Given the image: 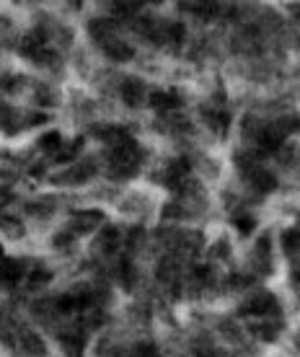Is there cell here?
<instances>
[{
	"mask_svg": "<svg viewBox=\"0 0 300 357\" xmlns=\"http://www.w3.org/2000/svg\"><path fill=\"white\" fill-rule=\"evenodd\" d=\"M116 272H119V282L132 290L135 287V280H138V274H135V264H132V256L129 254H122V259H119V267H116Z\"/></svg>",
	"mask_w": 300,
	"mask_h": 357,
	"instance_id": "2e32d148",
	"label": "cell"
},
{
	"mask_svg": "<svg viewBox=\"0 0 300 357\" xmlns=\"http://www.w3.org/2000/svg\"><path fill=\"white\" fill-rule=\"evenodd\" d=\"M93 171H96V166H93L91 161L86 163V166H75L73 168V174H65V181H86V178H91L93 176Z\"/></svg>",
	"mask_w": 300,
	"mask_h": 357,
	"instance_id": "484cf974",
	"label": "cell"
},
{
	"mask_svg": "<svg viewBox=\"0 0 300 357\" xmlns=\"http://www.w3.org/2000/svg\"><path fill=\"white\" fill-rule=\"evenodd\" d=\"M18 55L26 60H32L36 65H58V52L52 47H47V29L42 24L34 26L29 34L21 36L18 42Z\"/></svg>",
	"mask_w": 300,
	"mask_h": 357,
	"instance_id": "277c9868",
	"label": "cell"
},
{
	"mask_svg": "<svg viewBox=\"0 0 300 357\" xmlns=\"http://www.w3.org/2000/svg\"><path fill=\"white\" fill-rule=\"evenodd\" d=\"M184 11L195 13L202 21H210L220 13V3H184Z\"/></svg>",
	"mask_w": 300,
	"mask_h": 357,
	"instance_id": "e0dca14e",
	"label": "cell"
},
{
	"mask_svg": "<svg viewBox=\"0 0 300 357\" xmlns=\"http://www.w3.org/2000/svg\"><path fill=\"white\" fill-rule=\"evenodd\" d=\"M88 31L96 39V44L101 47V52H104L106 57L114 60V62H129V60L135 57V49L119 36L116 21H112V18H93L91 24H88Z\"/></svg>",
	"mask_w": 300,
	"mask_h": 357,
	"instance_id": "7a4b0ae2",
	"label": "cell"
},
{
	"mask_svg": "<svg viewBox=\"0 0 300 357\" xmlns=\"http://www.w3.org/2000/svg\"><path fill=\"white\" fill-rule=\"evenodd\" d=\"M39 148H42L45 153H49V155H58L60 148H62V135H60L58 130L45 132V135L39 137Z\"/></svg>",
	"mask_w": 300,
	"mask_h": 357,
	"instance_id": "ac0fdd59",
	"label": "cell"
},
{
	"mask_svg": "<svg viewBox=\"0 0 300 357\" xmlns=\"http://www.w3.org/2000/svg\"><path fill=\"white\" fill-rule=\"evenodd\" d=\"M119 96H122V101L127 104V107H140L142 101H145V83L140 81V78H125L122 83H119Z\"/></svg>",
	"mask_w": 300,
	"mask_h": 357,
	"instance_id": "7c38bea8",
	"label": "cell"
},
{
	"mask_svg": "<svg viewBox=\"0 0 300 357\" xmlns=\"http://www.w3.org/2000/svg\"><path fill=\"white\" fill-rule=\"evenodd\" d=\"M202 117H205V122H208L212 130L218 132V135H225L228 132V127H231V111H228V107H210L202 111Z\"/></svg>",
	"mask_w": 300,
	"mask_h": 357,
	"instance_id": "5bb4252c",
	"label": "cell"
},
{
	"mask_svg": "<svg viewBox=\"0 0 300 357\" xmlns=\"http://www.w3.org/2000/svg\"><path fill=\"white\" fill-rule=\"evenodd\" d=\"M93 135H96L99 140H104L109 148H112V145L125 143V140L132 137L129 127H122V124H99V127H93Z\"/></svg>",
	"mask_w": 300,
	"mask_h": 357,
	"instance_id": "4fadbf2b",
	"label": "cell"
},
{
	"mask_svg": "<svg viewBox=\"0 0 300 357\" xmlns=\"http://www.w3.org/2000/svg\"><path fill=\"white\" fill-rule=\"evenodd\" d=\"M145 161V150L140 148V143L135 137H129L125 143L112 145L109 153H106V168H109V176L116 181H125V178L138 176V171L142 168Z\"/></svg>",
	"mask_w": 300,
	"mask_h": 357,
	"instance_id": "6da1fadb",
	"label": "cell"
},
{
	"mask_svg": "<svg viewBox=\"0 0 300 357\" xmlns=\"http://www.w3.org/2000/svg\"><path fill=\"white\" fill-rule=\"evenodd\" d=\"M21 347L29 352V355H45V342H42V336H36L34 332H23L21 334Z\"/></svg>",
	"mask_w": 300,
	"mask_h": 357,
	"instance_id": "ffe728a7",
	"label": "cell"
},
{
	"mask_svg": "<svg viewBox=\"0 0 300 357\" xmlns=\"http://www.w3.org/2000/svg\"><path fill=\"white\" fill-rule=\"evenodd\" d=\"M241 171L243 178L249 181V187L254 191H259V194H272V191L277 189V176L269 168L254 163V158H249V163L241 161Z\"/></svg>",
	"mask_w": 300,
	"mask_h": 357,
	"instance_id": "5b68a950",
	"label": "cell"
},
{
	"mask_svg": "<svg viewBox=\"0 0 300 357\" xmlns=\"http://www.w3.org/2000/svg\"><path fill=\"white\" fill-rule=\"evenodd\" d=\"M101 213L99 210H81V213H75L73 217H70V226L65 233H70L73 236V241L81 236V233H86V230H91V228L101 226Z\"/></svg>",
	"mask_w": 300,
	"mask_h": 357,
	"instance_id": "9c48e42d",
	"label": "cell"
},
{
	"mask_svg": "<svg viewBox=\"0 0 300 357\" xmlns=\"http://www.w3.org/2000/svg\"><path fill=\"white\" fill-rule=\"evenodd\" d=\"M119 243H122V230L116 226L101 228V233L96 238V249L104 251V254H114V251L119 249Z\"/></svg>",
	"mask_w": 300,
	"mask_h": 357,
	"instance_id": "9a60e30c",
	"label": "cell"
},
{
	"mask_svg": "<svg viewBox=\"0 0 300 357\" xmlns=\"http://www.w3.org/2000/svg\"><path fill=\"white\" fill-rule=\"evenodd\" d=\"M26 277V267L18 259H8L3 256L0 259V285L3 287H16Z\"/></svg>",
	"mask_w": 300,
	"mask_h": 357,
	"instance_id": "8fae6325",
	"label": "cell"
},
{
	"mask_svg": "<svg viewBox=\"0 0 300 357\" xmlns=\"http://www.w3.org/2000/svg\"><path fill=\"white\" fill-rule=\"evenodd\" d=\"M148 104L158 114H173V111L182 109L184 98H182V94L176 88H158V91H150L148 94Z\"/></svg>",
	"mask_w": 300,
	"mask_h": 357,
	"instance_id": "ba28073f",
	"label": "cell"
},
{
	"mask_svg": "<svg viewBox=\"0 0 300 357\" xmlns=\"http://www.w3.org/2000/svg\"><path fill=\"white\" fill-rule=\"evenodd\" d=\"M295 124H298V119H279V122H272V124H262L259 130H254L251 135L256 137V155L259 158H264V155H275L282 148L285 143V137H288L290 132H295Z\"/></svg>",
	"mask_w": 300,
	"mask_h": 357,
	"instance_id": "3957f363",
	"label": "cell"
},
{
	"mask_svg": "<svg viewBox=\"0 0 300 357\" xmlns=\"http://www.w3.org/2000/svg\"><path fill=\"white\" fill-rule=\"evenodd\" d=\"M189 357H220L215 349H210V347H199V349H195Z\"/></svg>",
	"mask_w": 300,
	"mask_h": 357,
	"instance_id": "f1b7e54d",
	"label": "cell"
},
{
	"mask_svg": "<svg viewBox=\"0 0 300 357\" xmlns=\"http://www.w3.org/2000/svg\"><path fill=\"white\" fill-rule=\"evenodd\" d=\"M81 148H83V137H75L70 145H62V148H60V153L55 155V158H58V163H70L75 155L81 153Z\"/></svg>",
	"mask_w": 300,
	"mask_h": 357,
	"instance_id": "44dd1931",
	"label": "cell"
},
{
	"mask_svg": "<svg viewBox=\"0 0 300 357\" xmlns=\"http://www.w3.org/2000/svg\"><path fill=\"white\" fill-rule=\"evenodd\" d=\"M233 226L238 228L241 233H251V230L256 228V220L251 217V215H243V217H238V215H236V217H233Z\"/></svg>",
	"mask_w": 300,
	"mask_h": 357,
	"instance_id": "83f0119b",
	"label": "cell"
},
{
	"mask_svg": "<svg viewBox=\"0 0 300 357\" xmlns=\"http://www.w3.org/2000/svg\"><path fill=\"white\" fill-rule=\"evenodd\" d=\"M254 334H259V339H264V342H275L279 334V323H269V319H266L264 323H256L254 326Z\"/></svg>",
	"mask_w": 300,
	"mask_h": 357,
	"instance_id": "7402d4cb",
	"label": "cell"
},
{
	"mask_svg": "<svg viewBox=\"0 0 300 357\" xmlns=\"http://www.w3.org/2000/svg\"><path fill=\"white\" fill-rule=\"evenodd\" d=\"M129 357H161V349L153 345V342H138V345L127 349Z\"/></svg>",
	"mask_w": 300,
	"mask_h": 357,
	"instance_id": "cb8c5ba5",
	"label": "cell"
},
{
	"mask_svg": "<svg viewBox=\"0 0 300 357\" xmlns=\"http://www.w3.org/2000/svg\"><path fill=\"white\" fill-rule=\"evenodd\" d=\"M241 316H259V319H275L279 316V300L272 293H259V295L249 298L238 308Z\"/></svg>",
	"mask_w": 300,
	"mask_h": 357,
	"instance_id": "8992f818",
	"label": "cell"
},
{
	"mask_svg": "<svg viewBox=\"0 0 300 357\" xmlns=\"http://www.w3.org/2000/svg\"><path fill=\"white\" fill-rule=\"evenodd\" d=\"M58 339H60V347L65 349L68 357H83L86 345H88V336H86V329H83V326L70 329V332H62Z\"/></svg>",
	"mask_w": 300,
	"mask_h": 357,
	"instance_id": "30bf717a",
	"label": "cell"
},
{
	"mask_svg": "<svg viewBox=\"0 0 300 357\" xmlns=\"http://www.w3.org/2000/svg\"><path fill=\"white\" fill-rule=\"evenodd\" d=\"M8 202H11V191L0 189V204H8Z\"/></svg>",
	"mask_w": 300,
	"mask_h": 357,
	"instance_id": "f546056e",
	"label": "cell"
},
{
	"mask_svg": "<svg viewBox=\"0 0 300 357\" xmlns=\"http://www.w3.org/2000/svg\"><path fill=\"white\" fill-rule=\"evenodd\" d=\"M29 122H32V124H42V122H47V114H34Z\"/></svg>",
	"mask_w": 300,
	"mask_h": 357,
	"instance_id": "4dcf8cb0",
	"label": "cell"
},
{
	"mask_svg": "<svg viewBox=\"0 0 300 357\" xmlns=\"http://www.w3.org/2000/svg\"><path fill=\"white\" fill-rule=\"evenodd\" d=\"M189 176H192V161H189L186 155H179V158H173L171 163L166 166V171H163V184L171 191H179V194H182Z\"/></svg>",
	"mask_w": 300,
	"mask_h": 357,
	"instance_id": "52a82bcc",
	"label": "cell"
},
{
	"mask_svg": "<svg viewBox=\"0 0 300 357\" xmlns=\"http://www.w3.org/2000/svg\"><path fill=\"white\" fill-rule=\"evenodd\" d=\"M192 282H195V287H199V290H205L208 285H212V267H195V272H192Z\"/></svg>",
	"mask_w": 300,
	"mask_h": 357,
	"instance_id": "603a6c76",
	"label": "cell"
},
{
	"mask_svg": "<svg viewBox=\"0 0 300 357\" xmlns=\"http://www.w3.org/2000/svg\"><path fill=\"white\" fill-rule=\"evenodd\" d=\"M112 13L116 18H132L135 13H140V3H112Z\"/></svg>",
	"mask_w": 300,
	"mask_h": 357,
	"instance_id": "d4e9b609",
	"label": "cell"
},
{
	"mask_svg": "<svg viewBox=\"0 0 300 357\" xmlns=\"http://www.w3.org/2000/svg\"><path fill=\"white\" fill-rule=\"evenodd\" d=\"M49 280H52V272H49L47 267H39V264H36L32 272L26 274V282H29V287H32V290H39V287H45Z\"/></svg>",
	"mask_w": 300,
	"mask_h": 357,
	"instance_id": "d6986e66",
	"label": "cell"
},
{
	"mask_svg": "<svg viewBox=\"0 0 300 357\" xmlns=\"http://www.w3.org/2000/svg\"><path fill=\"white\" fill-rule=\"evenodd\" d=\"M282 246L288 251V256H295V254H298V230H295V228H290V230L282 233Z\"/></svg>",
	"mask_w": 300,
	"mask_h": 357,
	"instance_id": "4316f807",
	"label": "cell"
}]
</instances>
